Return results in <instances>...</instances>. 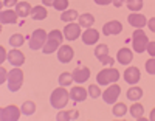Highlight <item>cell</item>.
Segmentation results:
<instances>
[{
    "mask_svg": "<svg viewBox=\"0 0 155 121\" xmlns=\"http://www.w3.org/2000/svg\"><path fill=\"white\" fill-rule=\"evenodd\" d=\"M147 44H149V37L146 36V33L141 30V28H137L132 34V47L137 53H143L147 50Z\"/></svg>",
    "mask_w": 155,
    "mask_h": 121,
    "instance_id": "277c9868",
    "label": "cell"
},
{
    "mask_svg": "<svg viewBox=\"0 0 155 121\" xmlns=\"http://www.w3.org/2000/svg\"><path fill=\"white\" fill-rule=\"evenodd\" d=\"M19 2H17V0H3V5L5 6H16Z\"/></svg>",
    "mask_w": 155,
    "mask_h": 121,
    "instance_id": "60d3db41",
    "label": "cell"
},
{
    "mask_svg": "<svg viewBox=\"0 0 155 121\" xmlns=\"http://www.w3.org/2000/svg\"><path fill=\"white\" fill-rule=\"evenodd\" d=\"M71 75H73L74 82L82 84V82H85V81H88V78H90V69L79 65V67H76V69L71 72Z\"/></svg>",
    "mask_w": 155,
    "mask_h": 121,
    "instance_id": "8fae6325",
    "label": "cell"
},
{
    "mask_svg": "<svg viewBox=\"0 0 155 121\" xmlns=\"http://www.w3.org/2000/svg\"><path fill=\"white\" fill-rule=\"evenodd\" d=\"M123 31V25L118 20H110L102 26V33L106 36H113V34H120Z\"/></svg>",
    "mask_w": 155,
    "mask_h": 121,
    "instance_id": "7c38bea8",
    "label": "cell"
},
{
    "mask_svg": "<svg viewBox=\"0 0 155 121\" xmlns=\"http://www.w3.org/2000/svg\"><path fill=\"white\" fill-rule=\"evenodd\" d=\"M68 8V0H56L54 2V9L58 11H65Z\"/></svg>",
    "mask_w": 155,
    "mask_h": 121,
    "instance_id": "d6a6232c",
    "label": "cell"
},
{
    "mask_svg": "<svg viewBox=\"0 0 155 121\" xmlns=\"http://www.w3.org/2000/svg\"><path fill=\"white\" fill-rule=\"evenodd\" d=\"M17 20H19V14L16 11L6 9V11L0 12V22H2V25H14V23H17Z\"/></svg>",
    "mask_w": 155,
    "mask_h": 121,
    "instance_id": "4fadbf2b",
    "label": "cell"
},
{
    "mask_svg": "<svg viewBox=\"0 0 155 121\" xmlns=\"http://www.w3.org/2000/svg\"><path fill=\"white\" fill-rule=\"evenodd\" d=\"M0 73H2V78H0V82H5L6 81V70H5V67H0Z\"/></svg>",
    "mask_w": 155,
    "mask_h": 121,
    "instance_id": "ab89813d",
    "label": "cell"
},
{
    "mask_svg": "<svg viewBox=\"0 0 155 121\" xmlns=\"http://www.w3.org/2000/svg\"><path fill=\"white\" fill-rule=\"evenodd\" d=\"M120 79V72L116 69H104L101 70L98 75H96V82L98 86H107V84H112V82H116Z\"/></svg>",
    "mask_w": 155,
    "mask_h": 121,
    "instance_id": "3957f363",
    "label": "cell"
},
{
    "mask_svg": "<svg viewBox=\"0 0 155 121\" xmlns=\"http://www.w3.org/2000/svg\"><path fill=\"white\" fill-rule=\"evenodd\" d=\"M74 56V50L70 45H61L58 50V59L61 64H68Z\"/></svg>",
    "mask_w": 155,
    "mask_h": 121,
    "instance_id": "9c48e42d",
    "label": "cell"
},
{
    "mask_svg": "<svg viewBox=\"0 0 155 121\" xmlns=\"http://www.w3.org/2000/svg\"><path fill=\"white\" fill-rule=\"evenodd\" d=\"M147 26H149V30L152 33H155V17H152V19L147 20Z\"/></svg>",
    "mask_w": 155,
    "mask_h": 121,
    "instance_id": "74e56055",
    "label": "cell"
},
{
    "mask_svg": "<svg viewBox=\"0 0 155 121\" xmlns=\"http://www.w3.org/2000/svg\"><path fill=\"white\" fill-rule=\"evenodd\" d=\"M68 98H70V93L67 92V89L65 87H58L56 90L51 92L50 104L53 109H64V107L68 104Z\"/></svg>",
    "mask_w": 155,
    "mask_h": 121,
    "instance_id": "6da1fadb",
    "label": "cell"
},
{
    "mask_svg": "<svg viewBox=\"0 0 155 121\" xmlns=\"http://www.w3.org/2000/svg\"><path fill=\"white\" fill-rule=\"evenodd\" d=\"M127 22L130 23L135 28H143L144 25H147V20L143 14H138V12H132L130 16L127 17Z\"/></svg>",
    "mask_w": 155,
    "mask_h": 121,
    "instance_id": "ac0fdd59",
    "label": "cell"
},
{
    "mask_svg": "<svg viewBox=\"0 0 155 121\" xmlns=\"http://www.w3.org/2000/svg\"><path fill=\"white\" fill-rule=\"evenodd\" d=\"M42 2H44L45 6H54V2H56V0H42Z\"/></svg>",
    "mask_w": 155,
    "mask_h": 121,
    "instance_id": "7bdbcfd3",
    "label": "cell"
},
{
    "mask_svg": "<svg viewBox=\"0 0 155 121\" xmlns=\"http://www.w3.org/2000/svg\"><path fill=\"white\" fill-rule=\"evenodd\" d=\"M99 39V33L95 30V28H87L84 33H82V42L85 45H93L98 42Z\"/></svg>",
    "mask_w": 155,
    "mask_h": 121,
    "instance_id": "9a60e30c",
    "label": "cell"
},
{
    "mask_svg": "<svg viewBox=\"0 0 155 121\" xmlns=\"http://www.w3.org/2000/svg\"><path fill=\"white\" fill-rule=\"evenodd\" d=\"M48 39V33L45 30H34L31 37H30V50H41L44 48V45L47 44Z\"/></svg>",
    "mask_w": 155,
    "mask_h": 121,
    "instance_id": "8992f818",
    "label": "cell"
},
{
    "mask_svg": "<svg viewBox=\"0 0 155 121\" xmlns=\"http://www.w3.org/2000/svg\"><path fill=\"white\" fill-rule=\"evenodd\" d=\"M116 58H118V62H120V64L127 65V64L132 62L134 53H132V50H129V48H121V50H118V55H116Z\"/></svg>",
    "mask_w": 155,
    "mask_h": 121,
    "instance_id": "d6986e66",
    "label": "cell"
},
{
    "mask_svg": "<svg viewBox=\"0 0 155 121\" xmlns=\"http://www.w3.org/2000/svg\"><path fill=\"white\" fill-rule=\"evenodd\" d=\"M143 113H144V109H143V106H141L140 103H135L134 106H130V115L134 116V118H140V116H143Z\"/></svg>",
    "mask_w": 155,
    "mask_h": 121,
    "instance_id": "4dcf8cb0",
    "label": "cell"
},
{
    "mask_svg": "<svg viewBox=\"0 0 155 121\" xmlns=\"http://www.w3.org/2000/svg\"><path fill=\"white\" fill-rule=\"evenodd\" d=\"M87 95H88V90H85L84 87H73L70 90V99L76 101V103H82L87 99Z\"/></svg>",
    "mask_w": 155,
    "mask_h": 121,
    "instance_id": "2e32d148",
    "label": "cell"
},
{
    "mask_svg": "<svg viewBox=\"0 0 155 121\" xmlns=\"http://www.w3.org/2000/svg\"><path fill=\"white\" fill-rule=\"evenodd\" d=\"M99 62H101V64H104V65H113V64H115V59H113L112 56H106L104 59H101Z\"/></svg>",
    "mask_w": 155,
    "mask_h": 121,
    "instance_id": "8d00e7d4",
    "label": "cell"
},
{
    "mask_svg": "<svg viewBox=\"0 0 155 121\" xmlns=\"http://www.w3.org/2000/svg\"><path fill=\"white\" fill-rule=\"evenodd\" d=\"M112 2H113V0H95V3L99 5V6H106V5H109Z\"/></svg>",
    "mask_w": 155,
    "mask_h": 121,
    "instance_id": "f35d334b",
    "label": "cell"
},
{
    "mask_svg": "<svg viewBox=\"0 0 155 121\" xmlns=\"http://www.w3.org/2000/svg\"><path fill=\"white\" fill-rule=\"evenodd\" d=\"M120 95H121V87L118 84H112L110 87L106 89L104 93H102V99H104L106 104H115L118 101Z\"/></svg>",
    "mask_w": 155,
    "mask_h": 121,
    "instance_id": "ba28073f",
    "label": "cell"
},
{
    "mask_svg": "<svg viewBox=\"0 0 155 121\" xmlns=\"http://www.w3.org/2000/svg\"><path fill=\"white\" fill-rule=\"evenodd\" d=\"M23 42H25V37H23L22 34H12V36L9 37V45H11V47H14V48L22 47Z\"/></svg>",
    "mask_w": 155,
    "mask_h": 121,
    "instance_id": "f546056e",
    "label": "cell"
},
{
    "mask_svg": "<svg viewBox=\"0 0 155 121\" xmlns=\"http://www.w3.org/2000/svg\"><path fill=\"white\" fill-rule=\"evenodd\" d=\"M58 121H70V119H78L79 118V112L78 110H64V112H59L58 113Z\"/></svg>",
    "mask_w": 155,
    "mask_h": 121,
    "instance_id": "44dd1931",
    "label": "cell"
},
{
    "mask_svg": "<svg viewBox=\"0 0 155 121\" xmlns=\"http://www.w3.org/2000/svg\"><path fill=\"white\" fill-rule=\"evenodd\" d=\"M31 5L28 3V2H19L17 5H16V12L19 14V17H27V16H30L31 14Z\"/></svg>",
    "mask_w": 155,
    "mask_h": 121,
    "instance_id": "ffe728a7",
    "label": "cell"
},
{
    "mask_svg": "<svg viewBox=\"0 0 155 121\" xmlns=\"http://www.w3.org/2000/svg\"><path fill=\"white\" fill-rule=\"evenodd\" d=\"M88 95L92 96L93 99H95V98H98V96L101 95V90H99V87H98V86H95V84H92V86L88 87Z\"/></svg>",
    "mask_w": 155,
    "mask_h": 121,
    "instance_id": "836d02e7",
    "label": "cell"
},
{
    "mask_svg": "<svg viewBox=\"0 0 155 121\" xmlns=\"http://www.w3.org/2000/svg\"><path fill=\"white\" fill-rule=\"evenodd\" d=\"M64 36L68 40H76L81 36V25L70 22L68 25H65V28H64Z\"/></svg>",
    "mask_w": 155,
    "mask_h": 121,
    "instance_id": "30bf717a",
    "label": "cell"
},
{
    "mask_svg": "<svg viewBox=\"0 0 155 121\" xmlns=\"http://www.w3.org/2000/svg\"><path fill=\"white\" fill-rule=\"evenodd\" d=\"M113 115L115 116H118V118H121V116H124L126 113H127V106L124 104V103H118V104H115L113 106Z\"/></svg>",
    "mask_w": 155,
    "mask_h": 121,
    "instance_id": "83f0119b",
    "label": "cell"
},
{
    "mask_svg": "<svg viewBox=\"0 0 155 121\" xmlns=\"http://www.w3.org/2000/svg\"><path fill=\"white\" fill-rule=\"evenodd\" d=\"M20 109H22V113L23 115H33L34 112H36V104L33 103V101H25L23 104H22V107H20Z\"/></svg>",
    "mask_w": 155,
    "mask_h": 121,
    "instance_id": "4316f807",
    "label": "cell"
},
{
    "mask_svg": "<svg viewBox=\"0 0 155 121\" xmlns=\"http://www.w3.org/2000/svg\"><path fill=\"white\" fill-rule=\"evenodd\" d=\"M78 17H79V14H78V11H74V9H68V11L65 9V12L61 14V20L62 22H73Z\"/></svg>",
    "mask_w": 155,
    "mask_h": 121,
    "instance_id": "484cf974",
    "label": "cell"
},
{
    "mask_svg": "<svg viewBox=\"0 0 155 121\" xmlns=\"http://www.w3.org/2000/svg\"><path fill=\"white\" fill-rule=\"evenodd\" d=\"M106 56H109V47H107L106 44L98 45L96 50H95V58H96L98 61H101V59H104Z\"/></svg>",
    "mask_w": 155,
    "mask_h": 121,
    "instance_id": "d4e9b609",
    "label": "cell"
},
{
    "mask_svg": "<svg viewBox=\"0 0 155 121\" xmlns=\"http://www.w3.org/2000/svg\"><path fill=\"white\" fill-rule=\"evenodd\" d=\"M150 121H155V107H153L152 112H150Z\"/></svg>",
    "mask_w": 155,
    "mask_h": 121,
    "instance_id": "f6af8a7d",
    "label": "cell"
},
{
    "mask_svg": "<svg viewBox=\"0 0 155 121\" xmlns=\"http://www.w3.org/2000/svg\"><path fill=\"white\" fill-rule=\"evenodd\" d=\"M93 23H95L93 14H90V12H84V14H81V17H79V25L81 26H84V28H92Z\"/></svg>",
    "mask_w": 155,
    "mask_h": 121,
    "instance_id": "603a6c76",
    "label": "cell"
},
{
    "mask_svg": "<svg viewBox=\"0 0 155 121\" xmlns=\"http://www.w3.org/2000/svg\"><path fill=\"white\" fill-rule=\"evenodd\" d=\"M124 2H126V0H113V2H112V3H113V5L116 6V8H121Z\"/></svg>",
    "mask_w": 155,
    "mask_h": 121,
    "instance_id": "b9f144b4",
    "label": "cell"
},
{
    "mask_svg": "<svg viewBox=\"0 0 155 121\" xmlns=\"http://www.w3.org/2000/svg\"><path fill=\"white\" fill-rule=\"evenodd\" d=\"M127 98L130 101H138L143 98V89L141 87H130L127 90Z\"/></svg>",
    "mask_w": 155,
    "mask_h": 121,
    "instance_id": "cb8c5ba5",
    "label": "cell"
},
{
    "mask_svg": "<svg viewBox=\"0 0 155 121\" xmlns=\"http://www.w3.org/2000/svg\"><path fill=\"white\" fill-rule=\"evenodd\" d=\"M8 61L14 67H20L25 62V55H23L20 50H11L8 53Z\"/></svg>",
    "mask_w": 155,
    "mask_h": 121,
    "instance_id": "e0dca14e",
    "label": "cell"
},
{
    "mask_svg": "<svg viewBox=\"0 0 155 121\" xmlns=\"http://www.w3.org/2000/svg\"><path fill=\"white\" fill-rule=\"evenodd\" d=\"M20 113H22V109L19 110L17 106H6V107H2V110H0V119L2 121H17L20 118Z\"/></svg>",
    "mask_w": 155,
    "mask_h": 121,
    "instance_id": "52a82bcc",
    "label": "cell"
},
{
    "mask_svg": "<svg viewBox=\"0 0 155 121\" xmlns=\"http://www.w3.org/2000/svg\"><path fill=\"white\" fill-rule=\"evenodd\" d=\"M0 53H2V62L5 61V48L3 47H0Z\"/></svg>",
    "mask_w": 155,
    "mask_h": 121,
    "instance_id": "ee69618b",
    "label": "cell"
},
{
    "mask_svg": "<svg viewBox=\"0 0 155 121\" xmlns=\"http://www.w3.org/2000/svg\"><path fill=\"white\" fill-rule=\"evenodd\" d=\"M73 81H74V79H73V75L68 73V72H64V73L59 76V84H61L62 87H68Z\"/></svg>",
    "mask_w": 155,
    "mask_h": 121,
    "instance_id": "f1b7e54d",
    "label": "cell"
},
{
    "mask_svg": "<svg viewBox=\"0 0 155 121\" xmlns=\"http://www.w3.org/2000/svg\"><path fill=\"white\" fill-rule=\"evenodd\" d=\"M152 58H155V42H149L147 44V50H146Z\"/></svg>",
    "mask_w": 155,
    "mask_h": 121,
    "instance_id": "d590c367",
    "label": "cell"
},
{
    "mask_svg": "<svg viewBox=\"0 0 155 121\" xmlns=\"http://www.w3.org/2000/svg\"><path fill=\"white\" fill-rule=\"evenodd\" d=\"M22 84H23V72L16 67L8 73V89L11 92H19Z\"/></svg>",
    "mask_w": 155,
    "mask_h": 121,
    "instance_id": "5b68a950",
    "label": "cell"
},
{
    "mask_svg": "<svg viewBox=\"0 0 155 121\" xmlns=\"http://www.w3.org/2000/svg\"><path fill=\"white\" fill-rule=\"evenodd\" d=\"M65 39L64 34L59 31V30H53L48 33V39H47V44L44 45V55H51V53H54L56 50H59L62 40Z\"/></svg>",
    "mask_w": 155,
    "mask_h": 121,
    "instance_id": "7a4b0ae2",
    "label": "cell"
},
{
    "mask_svg": "<svg viewBox=\"0 0 155 121\" xmlns=\"http://www.w3.org/2000/svg\"><path fill=\"white\" fill-rule=\"evenodd\" d=\"M126 3H127V8L134 12H137L143 8V0H126Z\"/></svg>",
    "mask_w": 155,
    "mask_h": 121,
    "instance_id": "1f68e13d",
    "label": "cell"
},
{
    "mask_svg": "<svg viewBox=\"0 0 155 121\" xmlns=\"http://www.w3.org/2000/svg\"><path fill=\"white\" fill-rule=\"evenodd\" d=\"M47 16H48L47 9L44 6H41V5L34 6L31 9V19H34V20H44V19H47Z\"/></svg>",
    "mask_w": 155,
    "mask_h": 121,
    "instance_id": "7402d4cb",
    "label": "cell"
},
{
    "mask_svg": "<svg viewBox=\"0 0 155 121\" xmlns=\"http://www.w3.org/2000/svg\"><path fill=\"white\" fill-rule=\"evenodd\" d=\"M146 72L149 75H155V58L146 61Z\"/></svg>",
    "mask_w": 155,
    "mask_h": 121,
    "instance_id": "e575fe53",
    "label": "cell"
},
{
    "mask_svg": "<svg viewBox=\"0 0 155 121\" xmlns=\"http://www.w3.org/2000/svg\"><path fill=\"white\" fill-rule=\"evenodd\" d=\"M140 70L137 69V67H129V69H126L124 72V81L127 84H130V86H135L138 81H140Z\"/></svg>",
    "mask_w": 155,
    "mask_h": 121,
    "instance_id": "5bb4252c",
    "label": "cell"
}]
</instances>
